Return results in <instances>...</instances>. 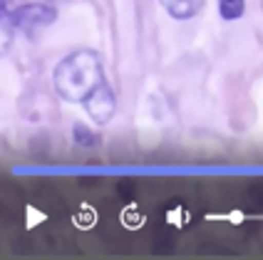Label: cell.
<instances>
[{
    "label": "cell",
    "mask_w": 263,
    "mask_h": 260,
    "mask_svg": "<svg viewBox=\"0 0 263 260\" xmlns=\"http://www.w3.org/2000/svg\"><path fill=\"white\" fill-rule=\"evenodd\" d=\"M47 3H62V0H47Z\"/></svg>",
    "instance_id": "cell-7"
},
{
    "label": "cell",
    "mask_w": 263,
    "mask_h": 260,
    "mask_svg": "<svg viewBox=\"0 0 263 260\" xmlns=\"http://www.w3.org/2000/svg\"><path fill=\"white\" fill-rule=\"evenodd\" d=\"M159 3L174 20H191L204 8V0H159Z\"/></svg>",
    "instance_id": "cell-4"
},
{
    "label": "cell",
    "mask_w": 263,
    "mask_h": 260,
    "mask_svg": "<svg viewBox=\"0 0 263 260\" xmlns=\"http://www.w3.org/2000/svg\"><path fill=\"white\" fill-rule=\"evenodd\" d=\"M10 25L25 35H32L37 30L50 28L55 20H58V8L52 3H25V5H17L15 10H10Z\"/></svg>",
    "instance_id": "cell-2"
},
{
    "label": "cell",
    "mask_w": 263,
    "mask_h": 260,
    "mask_svg": "<svg viewBox=\"0 0 263 260\" xmlns=\"http://www.w3.org/2000/svg\"><path fill=\"white\" fill-rule=\"evenodd\" d=\"M107 82V72L100 52L95 50H74L62 57L52 70V85L60 99L70 104H85L97 87Z\"/></svg>",
    "instance_id": "cell-1"
},
{
    "label": "cell",
    "mask_w": 263,
    "mask_h": 260,
    "mask_svg": "<svg viewBox=\"0 0 263 260\" xmlns=\"http://www.w3.org/2000/svg\"><path fill=\"white\" fill-rule=\"evenodd\" d=\"M87 116L95 124H109L112 116L117 112V99H115V89L109 82H102L92 94L87 97V102L82 104Z\"/></svg>",
    "instance_id": "cell-3"
},
{
    "label": "cell",
    "mask_w": 263,
    "mask_h": 260,
    "mask_svg": "<svg viewBox=\"0 0 263 260\" xmlns=\"http://www.w3.org/2000/svg\"><path fill=\"white\" fill-rule=\"evenodd\" d=\"M72 142L77 146H82V149H92V146L100 144V136L89 129V127H85L82 122H77L72 127Z\"/></svg>",
    "instance_id": "cell-5"
},
{
    "label": "cell",
    "mask_w": 263,
    "mask_h": 260,
    "mask_svg": "<svg viewBox=\"0 0 263 260\" xmlns=\"http://www.w3.org/2000/svg\"><path fill=\"white\" fill-rule=\"evenodd\" d=\"M246 13V0H219V15L226 23H234Z\"/></svg>",
    "instance_id": "cell-6"
}]
</instances>
